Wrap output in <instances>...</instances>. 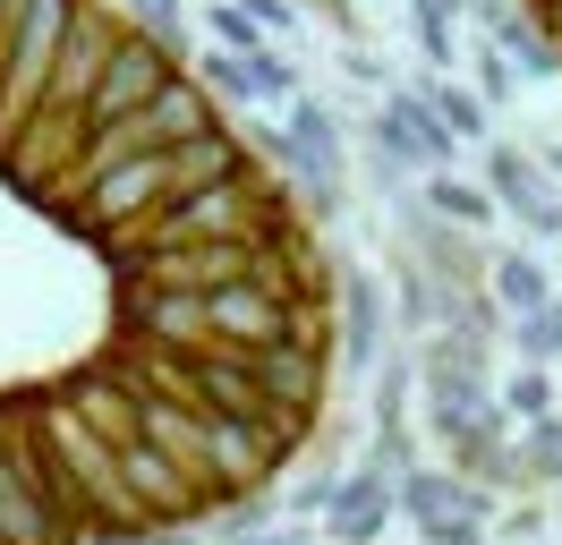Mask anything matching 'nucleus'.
<instances>
[{"label": "nucleus", "mask_w": 562, "mask_h": 545, "mask_svg": "<svg viewBox=\"0 0 562 545\" xmlns=\"http://www.w3.org/2000/svg\"><path fill=\"white\" fill-rule=\"evenodd\" d=\"M528 18H537V26H546V43L562 52V0H528Z\"/></svg>", "instance_id": "nucleus-2"}, {"label": "nucleus", "mask_w": 562, "mask_h": 545, "mask_svg": "<svg viewBox=\"0 0 562 545\" xmlns=\"http://www.w3.org/2000/svg\"><path fill=\"white\" fill-rule=\"evenodd\" d=\"M333 375V272L256 145L103 0H0V545L256 494Z\"/></svg>", "instance_id": "nucleus-1"}]
</instances>
